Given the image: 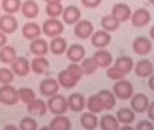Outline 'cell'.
<instances>
[{
	"mask_svg": "<svg viewBox=\"0 0 154 130\" xmlns=\"http://www.w3.org/2000/svg\"><path fill=\"white\" fill-rule=\"evenodd\" d=\"M47 108L54 115H63L68 110L67 99L61 94H54L47 100Z\"/></svg>",
	"mask_w": 154,
	"mask_h": 130,
	"instance_id": "6da1fadb",
	"label": "cell"
},
{
	"mask_svg": "<svg viewBox=\"0 0 154 130\" xmlns=\"http://www.w3.org/2000/svg\"><path fill=\"white\" fill-rule=\"evenodd\" d=\"M112 91L116 98L122 100L130 99L134 92L132 84L124 79L116 81V82L112 86Z\"/></svg>",
	"mask_w": 154,
	"mask_h": 130,
	"instance_id": "7a4b0ae2",
	"label": "cell"
},
{
	"mask_svg": "<svg viewBox=\"0 0 154 130\" xmlns=\"http://www.w3.org/2000/svg\"><path fill=\"white\" fill-rule=\"evenodd\" d=\"M19 101L17 90L10 84L0 87V102L7 106H14Z\"/></svg>",
	"mask_w": 154,
	"mask_h": 130,
	"instance_id": "3957f363",
	"label": "cell"
},
{
	"mask_svg": "<svg viewBox=\"0 0 154 130\" xmlns=\"http://www.w3.org/2000/svg\"><path fill=\"white\" fill-rule=\"evenodd\" d=\"M41 28H42L43 33L46 36L53 38V37L61 35V34L63 32L64 26H63V24L57 18L50 17L49 19L45 20L43 23V25Z\"/></svg>",
	"mask_w": 154,
	"mask_h": 130,
	"instance_id": "277c9868",
	"label": "cell"
},
{
	"mask_svg": "<svg viewBox=\"0 0 154 130\" xmlns=\"http://www.w3.org/2000/svg\"><path fill=\"white\" fill-rule=\"evenodd\" d=\"M11 64V70L14 74L19 77H25L29 74L31 68H30V61L22 56H17L16 59L10 63Z\"/></svg>",
	"mask_w": 154,
	"mask_h": 130,
	"instance_id": "5b68a950",
	"label": "cell"
},
{
	"mask_svg": "<svg viewBox=\"0 0 154 130\" xmlns=\"http://www.w3.org/2000/svg\"><path fill=\"white\" fill-rule=\"evenodd\" d=\"M94 31V25L92 24L91 21L83 19L79 20L77 23H75L73 33L76 37H78L80 39H87L88 37H91Z\"/></svg>",
	"mask_w": 154,
	"mask_h": 130,
	"instance_id": "8992f818",
	"label": "cell"
},
{
	"mask_svg": "<svg viewBox=\"0 0 154 130\" xmlns=\"http://www.w3.org/2000/svg\"><path fill=\"white\" fill-rule=\"evenodd\" d=\"M131 21L133 26L135 27H143L149 24L151 19L150 13L148 9L140 7L136 9L131 16Z\"/></svg>",
	"mask_w": 154,
	"mask_h": 130,
	"instance_id": "52a82bcc",
	"label": "cell"
},
{
	"mask_svg": "<svg viewBox=\"0 0 154 130\" xmlns=\"http://www.w3.org/2000/svg\"><path fill=\"white\" fill-rule=\"evenodd\" d=\"M132 50L139 55H147L152 50V43L146 36H138L132 42Z\"/></svg>",
	"mask_w": 154,
	"mask_h": 130,
	"instance_id": "ba28073f",
	"label": "cell"
},
{
	"mask_svg": "<svg viewBox=\"0 0 154 130\" xmlns=\"http://www.w3.org/2000/svg\"><path fill=\"white\" fill-rule=\"evenodd\" d=\"M18 27L17 19L11 14H6L0 16V31L6 34H13Z\"/></svg>",
	"mask_w": 154,
	"mask_h": 130,
	"instance_id": "9c48e42d",
	"label": "cell"
},
{
	"mask_svg": "<svg viewBox=\"0 0 154 130\" xmlns=\"http://www.w3.org/2000/svg\"><path fill=\"white\" fill-rule=\"evenodd\" d=\"M60 85L57 80L54 78H45L40 82L39 90L40 93L45 97H51L59 91Z\"/></svg>",
	"mask_w": 154,
	"mask_h": 130,
	"instance_id": "30bf717a",
	"label": "cell"
},
{
	"mask_svg": "<svg viewBox=\"0 0 154 130\" xmlns=\"http://www.w3.org/2000/svg\"><path fill=\"white\" fill-rule=\"evenodd\" d=\"M93 58L95 61L98 68H108L112 65L113 61V57L112 53L103 48L98 49L94 53Z\"/></svg>",
	"mask_w": 154,
	"mask_h": 130,
	"instance_id": "8fae6325",
	"label": "cell"
},
{
	"mask_svg": "<svg viewBox=\"0 0 154 130\" xmlns=\"http://www.w3.org/2000/svg\"><path fill=\"white\" fill-rule=\"evenodd\" d=\"M112 36L105 30H98L91 35V43L95 48H104L111 43Z\"/></svg>",
	"mask_w": 154,
	"mask_h": 130,
	"instance_id": "7c38bea8",
	"label": "cell"
},
{
	"mask_svg": "<svg viewBox=\"0 0 154 130\" xmlns=\"http://www.w3.org/2000/svg\"><path fill=\"white\" fill-rule=\"evenodd\" d=\"M68 108L74 112H81L86 107V99L85 97L78 92L71 94L67 99Z\"/></svg>",
	"mask_w": 154,
	"mask_h": 130,
	"instance_id": "4fadbf2b",
	"label": "cell"
},
{
	"mask_svg": "<svg viewBox=\"0 0 154 130\" xmlns=\"http://www.w3.org/2000/svg\"><path fill=\"white\" fill-rule=\"evenodd\" d=\"M149 104V98L143 93H136L132 95L131 99V107L134 112L142 113L147 110Z\"/></svg>",
	"mask_w": 154,
	"mask_h": 130,
	"instance_id": "5bb4252c",
	"label": "cell"
},
{
	"mask_svg": "<svg viewBox=\"0 0 154 130\" xmlns=\"http://www.w3.org/2000/svg\"><path fill=\"white\" fill-rule=\"evenodd\" d=\"M81 10L79 7L76 6H68L65 8H63L62 16H63V20L65 24L67 25H73L77 23L80 18H81Z\"/></svg>",
	"mask_w": 154,
	"mask_h": 130,
	"instance_id": "9a60e30c",
	"label": "cell"
},
{
	"mask_svg": "<svg viewBox=\"0 0 154 130\" xmlns=\"http://www.w3.org/2000/svg\"><path fill=\"white\" fill-rule=\"evenodd\" d=\"M66 56L72 62H79L85 56V49L80 43H72L67 47Z\"/></svg>",
	"mask_w": 154,
	"mask_h": 130,
	"instance_id": "2e32d148",
	"label": "cell"
},
{
	"mask_svg": "<svg viewBox=\"0 0 154 130\" xmlns=\"http://www.w3.org/2000/svg\"><path fill=\"white\" fill-rule=\"evenodd\" d=\"M134 72L137 76L140 78H147L154 72V66L149 60L142 59L136 63Z\"/></svg>",
	"mask_w": 154,
	"mask_h": 130,
	"instance_id": "e0dca14e",
	"label": "cell"
},
{
	"mask_svg": "<svg viewBox=\"0 0 154 130\" xmlns=\"http://www.w3.org/2000/svg\"><path fill=\"white\" fill-rule=\"evenodd\" d=\"M112 14L121 22V23H123V22H126L128 21L131 16V7L127 5V4H124V3H118V4H115L113 7H112Z\"/></svg>",
	"mask_w": 154,
	"mask_h": 130,
	"instance_id": "ac0fdd59",
	"label": "cell"
},
{
	"mask_svg": "<svg viewBox=\"0 0 154 130\" xmlns=\"http://www.w3.org/2000/svg\"><path fill=\"white\" fill-rule=\"evenodd\" d=\"M47 105L41 99H35L29 104H27V111L31 116L43 117L47 112Z\"/></svg>",
	"mask_w": 154,
	"mask_h": 130,
	"instance_id": "d6986e66",
	"label": "cell"
},
{
	"mask_svg": "<svg viewBox=\"0 0 154 130\" xmlns=\"http://www.w3.org/2000/svg\"><path fill=\"white\" fill-rule=\"evenodd\" d=\"M49 61L44 56H36L31 61L30 68L31 71L35 74H44L49 70Z\"/></svg>",
	"mask_w": 154,
	"mask_h": 130,
	"instance_id": "ffe728a7",
	"label": "cell"
},
{
	"mask_svg": "<svg viewBox=\"0 0 154 130\" xmlns=\"http://www.w3.org/2000/svg\"><path fill=\"white\" fill-rule=\"evenodd\" d=\"M21 12L25 17L33 19L39 15V6L34 0H26L21 4Z\"/></svg>",
	"mask_w": 154,
	"mask_h": 130,
	"instance_id": "44dd1931",
	"label": "cell"
},
{
	"mask_svg": "<svg viewBox=\"0 0 154 130\" xmlns=\"http://www.w3.org/2000/svg\"><path fill=\"white\" fill-rule=\"evenodd\" d=\"M29 49L31 52L35 56H45L49 51V44L45 39L37 37L32 40L29 45Z\"/></svg>",
	"mask_w": 154,
	"mask_h": 130,
	"instance_id": "7402d4cb",
	"label": "cell"
},
{
	"mask_svg": "<svg viewBox=\"0 0 154 130\" xmlns=\"http://www.w3.org/2000/svg\"><path fill=\"white\" fill-rule=\"evenodd\" d=\"M42 34L41 26L35 22H28L23 25L22 34L27 40H34L39 37Z\"/></svg>",
	"mask_w": 154,
	"mask_h": 130,
	"instance_id": "603a6c76",
	"label": "cell"
},
{
	"mask_svg": "<svg viewBox=\"0 0 154 130\" xmlns=\"http://www.w3.org/2000/svg\"><path fill=\"white\" fill-rule=\"evenodd\" d=\"M71 127L70 119L63 115H56L49 123V129L51 130H70Z\"/></svg>",
	"mask_w": 154,
	"mask_h": 130,
	"instance_id": "cb8c5ba5",
	"label": "cell"
},
{
	"mask_svg": "<svg viewBox=\"0 0 154 130\" xmlns=\"http://www.w3.org/2000/svg\"><path fill=\"white\" fill-rule=\"evenodd\" d=\"M49 50L54 55H61L64 53L67 50L66 40L60 35L53 37L49 44Z\"/></svg>",
	"mask_w": 154,
	"mask_h": 130,
	"instance_id": "d4e9b609",
	"label": "cell"
},
{
	"mask_svg": "<svg viewBox=\"0 0 154 130\" xmlns=\"http://www.w3.org/2000/svg\"><path fill=\"white\" fill-rule=\"evenodd\" d=\"M97 95L101 99L104 110H112L116 105V97L109 90H102L97 92Z\"/></svg>",
	"mask_w": 154,
	"mask_h": 130,
	"instance_id": "484cf974",
	"label": "cell"
},
{
	"mask_svg": "<svg viewBox=\"0 0 154 130\" xmlns=\"http://www.w3.org/2000/svg\"><path fill=\"white\" fill-rule=\"evenodd\" d=\"M114 65L127 75L132 71V69L134 67V61H133L132 58H131L130 56L122 55V56L118 57L115 60Z\"/></svg>",
	"mask_w": 154,
	"mask_h": 130,
	"instance_id": "4316f807",
	"label": "cell"
},
{
	"mask_svg": "<svg viewBox=\"0 0 154 130\" xmlns=\"http://www.w3.org/2000/svg\"><path fill=\"white\" fill-rule=\"evenodd\" d=\"M80 123L85 129L93 130L97 127L99 121L98 117L93 112H85L80 117Z\"/></svg>",
	"mask_w": 154,
	"mask_h": 130,
	"instance_id": "83f0119b",
	"label": "cell"
},
{
	"mask_svg": "<svg viewBox=\"0 0 154 130\" xmlns=\"http://www.w3.org/2000/svg\"><path fill=\"white\" fill-rule=\"evenodd\" d=\"M99 124H100V127L103 130H118L120 128L119 121L117 120L116 117L111 114L103 115L101 117Z\"/></svg>",
	"mask_w": 154,
	"mask_h": 130,
	"instance_id": "f1b7e54d",
	"label": "cell"
},
{
	"mask_svg": "<svg viewBox=\"0 0 154 130\" xmlns=\"http://www.w3.org/2000/svg\"><path fill=\"white\" fill-rule=\"evenodd\" d=\"M135 112L131 108H122L116 112V118L119 123L129 125L135 120Z\"/></svg>",
	"mask_w": 154,
	"mask_h": 130,
	"instance_id": "f546056e",
	"label": "cell"
},
{
	"mask_svg": "<svg viewBox=\"0 0 154 130\" xmlns=\"http://www.w3.org/2000/svg\"><path fill=\"white\" fill-rule=\"evenodd\" d=\"M121 25V22L112 15H106L103 16L101 20V25L103 30L107 32H114L116 31Z\"/></svg>",
	"mask_w": 154,
	"mask_h": 130,
	"instance_id": "4dcf8cb0",
	"label": "cell"
},
{
	"mask_svg": "<svg viewBox=\"0 0 154 130\" xmlns=\"http://www.w3.org/2000/svg\"><path fill=\"white\" fill-rule=\"evenodd\" d=\"M17 57V51L13 46L4 45L0 48V61L5 64H10Z\"/></svg>",
	"mask_w": 154,
	"mask_h": 130,
	"instance_id": "1f68e13d",
	"label": "cell"
},
{
	"mask_svg": "<svg viewBox=\"0 0 154 130\" xmlns=\"http://www.w3.org/2000/svg\"><path fill=\"white\" fill-rule=\"evenodd\" d=\"M86 107L90 112H93L94 114L101 113L103 110H104L103 102L99 98V96L97 95V93L91 95L88 98V99L86 100Z\"/></svg>",
	"mask_w": 154,
	"mask_h": 130,
	"instance_id": "d6a6232c",
	"label": "cell"
},
{
	"mask_svg": "<svg viewBox=\"0 0 154 130\" xmlns=\"http://www.w3.org/2000/svg\"><path fill=\"white\" fill-rule=\"evenodd\" d=\"M57 81H58L59 85L64 89H72V88L75 87L77 85V83H78V81L73 80L69 75V73L67 72L66 70H63L58 73Z\"/></svg>",
	"mask_w": 154,
	"mask_h": 130,
	"instance_id": "836d02e7",
	"label": "cell"
},
{
	"mask_svg": "<svg viewBox=\"0 0 154 130\" xmlns=\"http://www.w3.org/2000/svg\"><path fill=\"white\" fill-rule=\"evenodd\" d=\"M63 10V7L61 2L59 1H53V2H47L45 7V12L48 16L56 18L59 16L62 15Z\"/></svg>",
	"mask_w": 154,
	"mask_h": 130,
	"instance_id": "e575fe53",
	"label": "cell"
},
{
	"mask_svg": "<svg viewBox=\"0 0 154 130\" xmlns=\"http://www.w3.org/2000/svg\"><path fill=\"white\" fill-rule=\"evenodd\" d=\"M81 67L84 72V75H92L96 72L98 66L93 57L84 58L82 60Z\"/></svg>",
	"mask_w": 154,
	"mask_h": 130,
	"instance_id": "d590c367",
	"label": "cell"
},
{
	"mask_svg": "<svg viewBox=\"0 0 154 130\" xmlns=\"http://www.w3.org/2000/svg\"><path fill=\"white\" fill-rule=\"evenodd\" d=\"M17 93H18L19 99L22 100L26 105L36 99L35 91L29 87H21V88H19L17 90Z\"/></svg>",
	"mask_w": 154,
	"mask_h": 130,
	"instance_id": "8d00e7d4",
	"label": "cell"
},
{
	"mask_svg": "<svg viewBox=\"0 0 154 130\" xmlns=\"http://www.w3.org/2000/svg\"><path fill=\"white\" fill-rule=\"evenodd\" d=\"M21 0H2L1 7L7 14H15L21 7Z\"/></svg>",
	"mask_w": 154,
	"mask_h": 130,
	"instance_id": "74e56055",
	"label": "cell"
},
{
	"mask_svg": "<svg viewBox=\"0 0 154 130\" xmlns=\"http://www.w3.org/2000/svg\"><path fill=\"white\" fill-rule=\"evenodd\" d=\"M65 70L67 71L69 75L76 81H79L84 76V72L82 70L81 65H79L78 62H71Z\"/></svg>",
	"mask_w": 154,
	"mask_h": 130,
	"instance_id": "f35d334b",
	"label": "cell"
},
{
	"mask_svg": "<svg viewBox=\"0 0 154 130\" xmlns=\"http://www.w3.org/2000/svg\"><path fill=\"white\" fill-rule=\"evenodd\" d=\"M37 127L38 124L32 117H24L19 121V128L22 130H35Z\"/></svg>",
	"mask_w": 154,
	"mask_h": 130,
	"instance_id": "ab89813d",
	"label": "cell"
},
{
	"mask_svg": "<svg viewBox=\"0 0 154 130\" xmlns=\"http://www.w3.org/2000/svg\"><path fill=\"white\" fill-rule=\"evenodd\" d=\"M106 75L109 79L112 81H119V80L124 79L126 76V74L122 71H121L117 66H115V65L108 67L106 71Z\"/></svg>",
	"mask_w": 154,
	"mask_h": 130,
	"instance_id": "60d3db41",
	"label": "cell"
},
{
	"mask_svg": "<svg viewBox=\"0 0 154 130\" xmlns=\"http://www.w3.org/2000/svg\"><path fill=\"white\" fill-rule=\"evenodd\" d=\"M15 78V74L12 70L2 67L0 68V83L2 84H10Z\"/></svg>",
	"mask_w": 154,
	"mask_h": 130,
	"instance_id": "b9f144b4",
	"label": "cell"
},
{
	"mask_svg": "<svg viewBox=\"0 0 154 130\" xmlns=\"http://www.w3.org/2000/svg\"><path fill=\"white\" fill-rule=\"evenodd\" d=\"M103 0H81L82 5L86 8H96L98 7Z\"/></svg>",
	"mask_w": 154,
	"mask_h": 130,
	"instance_id": "7bdbcfd3",
	"label": "cell"
},
{
	"mask_svg": "<svg viewBox=\"0 0 154 130\" xmlns=\"http://www.w3.org/2000/svg\"><path fill=\"white\" fill-rule=\"evenodd\" d=\"M136 129L137 130H153L154 126H153V125L149 121H148V120H141V121H140L137 124Z\"/></svg>",
	"mask_w": 154,
	"mask_h": 130,
	"instance_id": "ee69618b",
	"label": "cell"
},
{
	"mask_svg": "<svg viewBox=\"0 0 154 130\" xmlns=\"http://www.w3.org/2000/svg\"><path fill=\"white\" fill-rule=\"evenodd\" d=\"M146 111H147V115H148L149 118L154 121V100L149 104V107Z\"/></svg>",
	"mask_w": 154,
	"mask_h": 130,
	"instance_id": "f6af8a7d",
	"label": "cell"
},
{
	"mask_svg": "<svg viewBox=\"0 0 154 130\" xmlns=\"http://www.w3.org/2000/svg\"><path fill=\"white\" fill-rule=\"evenodd\" d=\"M7 41H8L7 34L5 33H3L2 31H0V48L3 47L4 45H6Z\"/></svg>",
	"mask_w": 154,
	"mask_h": 130,
	"instance_id": "bcb514c9",
	"label": "cell"
},
{
	"mask_svg": "<svg viewBox=\"0 0 154 130\" xmlns=\"http://www.w3.org/2000/svg\"><path fill=\"white\" fill-rule=\"evenodd\" d=\"M148 86L152 91H154V73H152L149 77V80L148 81Z\"/></svg>",
	"mask_w": 154,
	"mask_h": 130,
	"instance_id": "7dc6e473",
	"label": "cell"
},
{
	"mask_svg": "<svg viewBox=\"0 0 154 130\" xmlns=\"http://www.w3.org/2000/svg\"><path fill=\"white\" fill-rule=\"evenodd\" d=\"M4 129L5 130H17V127L16 126H14V125H8V126H6L4 127Z\"/></svg>",
	"mask_w": 154,
	"mask_h": 130,
	"instance_id": "c3c4849f",
	"label": "cell"
},
{
	"mask_svg": "<svg viewBox=\"0 0 154 130\" xmlns=\"http://www.w3.org/2000/svg\"><path fill=\"white\" fill-rule=\"evenodd\" d=\"M149 36L150 38L154 41V25L151 26V28L149 29Z\"/></svg>",
	"mask_w": 154,
	"mask_h": 130,
	"instance_id": "681fc988",
	"label": "cell"
},
{
	"mask_svg": "<svg viewBox=\"0 0 154 130\" xmlns=\"http://www.w3.org/2000/svg\"><path fill=\"white\" fill-rule=\"evenodd\" d=\"M121 129H130V130H132L133 128L131 127V126H122V127H121Z\"/></svg>",
	"mask_w": 154,
	"mask_h": 130,
	"instance_id": "f907efd6",
	"label": "cell"
},
{
	"mask_svg": "<svg viewBox=\"0 0 154 130\" xmlns=\"http://www.w3.org/2000/svg\"><path fill=\"white\" fill-rule=\"evenodd\" d=\"M45 1L47 3V2H53V1H59V2H61L62 0H45Z\"/></svg>",
	"mask_w": 154,
	"mask_h": 130,
	"instance_id": "816d5d0a",
	"label": "cell"
},
{
	"mask_svg": "<svg viewBox=\"0 0 154 130\" xmlns=\"http://www.w3.org/2000/svg\"><path fill=\"white\" fill-rule=\"evenodd\" d=\"M148 1H149L150 4H152V5L154 6V0H148Z\"/></svg>",
	"mask_w": 154,
	"mask_h": 130,
	"instance_id": "f5cc1de1",
	"label": "cell"
}]
</instances>
